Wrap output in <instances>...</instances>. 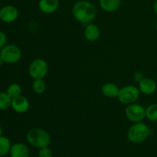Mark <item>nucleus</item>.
Listing matches in <instances>:
<instances>
[{
  "label": "nucleus",
  "mask_w": 157,
  "mask_h": 157,
  "mask_svg": "<svg viewBox=\"0 0 157 157\" xmlns=\"http://www.w3.org/2000/svg\"><path fill=\"white\" fill-rule=\"evenodd\" d=\"M74 18L84 26L94 21L97 15L95 6L86 0H81L75 3L72 8Z\"/></svg>",
  "instance_id": "f257e3e1"
},
{
  "label": "nucleus",
  "mask_w": 157,
  "mask_h": 157,
  "mask_svg": "<svg viewBox=\"0 0 157 157\" xmlns=\"http://www.w3.org/2000/svg\"><path fill=\"white\" fill-rule=\"evenodd\" d=\"M28 143L31 146L41 149L48 147L51 143V136L48 132L40 127H32L26 135Z\"/></svg>",
  "instance_id": "f03ea898"
},
{
  "label": "nucleus",
  "mask_w": 157,
  "mask_h": 157,
  "mask_svg": "<svg viewBox=\"0 0 157 157\" xmlns=\"http://www.w3.org/2000/svg\"><path fill=\"white\" fill-rule=\"evenodd\" d=\"M152 134V130L143 122L133 123L127 132V138L131 143L139 144L144 142Z\"/></svg>",
  "instance_id": "7ed1b4c3"
},
{
  "label": "nucleus",
  "mask_w": 157,
  "mask_h": 157,
  "mask_svg": "<svg viewBox=\"0 0 157 157\" xmlns=\"http://www.w3.org/2000/svg\"><path fill=\"white\" fill-rule=\"evenodd\" d=\"M140 96V90L134 85H127L120 89L118 100L125 105L136 103Z\"/></svg>",
  "instance_id": "20e7f679"
},
{
  "label": "nucleus",
  "mask_w": 157,
  "mask_h": 157,
  "mask_svg": "<svg viewBox=\"0 0 157 157\" xmlns=\"http://www.w3.org/2000/svg\"><path fill=\"white\" fill-rule=\"evenodd\" d=\"M48 71L47 61L41 58L35 59L31 63L29 67V74L33 80L43 79Z\"/></svg>",
  "instance_id": "39448f33"
},
{
  "label": "nucleus",
  "mask_w": 157,
  "mask_h": 157,
  "mask_svg": "<svg viewBox=\"0 0 157 157\" xmlns=\"http://www.w3.org/2000/svg\"><path fill=\"white\" fill-rule=\"evenodd\" d=\"M0 55L4 63L15 64L21 58V49L15 44H6L0 51Z\"/></svg>",
  "instance_id": "423d86ee"
},
{
  "label": "nucleus",
  "mask_w": 157,
  "mask_h": 157,
  "mask_svg": "<svg viewBox=\"0 0 157 157\" xmlns=\"http://www.w3.org/2000/svg\"><path fill=\"white\" fill-rule=\"evenodd\" d=\"M125 115L131 122H142L146 118V108L140 104L133 103L126 107Z\"/></svg>",
  "instance_id": "0eeeda50"
},
{
  "label": "nucleus",
  "mask_w": 157,
  "mask_h": 157,
  "mask_svg": "<svg viewBox=\"0 0 157 157\" xmlns=\"http://www.w3.org/2000/svg\"><path fill=\"white\" fill-rule=\"evenodd\" d=\"M18 17V10L12 5L5 6L0 9V20L5 23H12Z\"/></svg>",
  "instance_id": "6e6552de"
},
{
  "label": "nucleus",
  "mask_w": 157,
  "mask_h": 157,
  "mask_svg": "<svg viewBox=\"0 0 157 157\" xmlns=\"http://www.w3.org/2000/svg\"><path fill=\"white\" fill-rule=\"evenodd\" d=\"M11 107H12V110L16 113H24L29 110L30 103L27 98L21 94L16 98H12Z\"/></svg>",
  "instance_id": "1a4fd4ad"
},
{
  "label": "nucleus",
  "mask_w": 157,
  "mask_h": 157,
  "mask_svg": "<svg viewBox=\"0 0 157 157\" xmlns=\"http://www.w3.org/2000/svg\"><path fill=\"white\" fill-rule=\"evenodd\" d=\"M138 84H139L138 88L140 90V93H143L146 95L153 94L156 92L157 89L156 81L150 78H144Z\"/></svg>",
  "instance_id": "9d476101"
},
{
  "label": "nucleus",
  "mask_w": 157,
  "mask_h": 157,
  "mask_svg": "<svg viewBox=\"0 0 157 157\" xmlns=\"http://www.w3.org/2000/svg\"><path fill=\"white\" fill-rule=\"evenodd\" d=\"M59 0H39L38 8L44 14L54 13L59 7Z\"/></svg>",
  "instance_id": "9b49d317"
},
{
  "label": "nucleus",
  "mask_w": 157,
  "mask_h": 157,
  "mask_svg": "<svg viewBox=\"0 0 157 157\" xmlns=\"http://www.w3.org/2000/svg\"><path fill=\"white\" fill-rule=\"evenodd\" d=\"M9 153L11 157H30L29 147L22 143H16L12 145Z\"/></svg>",
  "instance_id": "f8f14e48"
},
{
  "label": "nucleus",
  "mask_w": 157,
  "mask_h": 157,
  "mask_svg": "<svg viewBox=\"0 0 157 157\" xmlns=\"http://www.w3.org/2000/svg\"><path fill=\"white\" fill-rule=\"evenodd\" d=\"M84 35L86 39L89 41H96L101 35V31L98 25L93 22L85 25Z\"/></svg>",
  "instance_id": "ddd939ff"
},
{
  "label": "nucleus",
  "mask_w": 157,
  "mask_h": 157,
  "mask_svg": "<svg viewBox=\"0 0 157 157\" xmlns=\"http://www.w3.org/2000/svg\"><path fill=\"white\" fill-rule=\"evenodd\" d=\"M101 90H102V93L104 94V95H105L107 98H115L118 97L120 88L114 83L108 82L102 86Z\"/></svg>",
  "instance_id": "4468645a"
},
{
  "label": "nucleus",
  "mask_w": 157,
  "mask_h": 157,
  "mask_svg": "<svg viewBox=\"0 0 157 157\" xmlns=\"http://www.w3.org/2000/svg\"><path fill=\"white\" fill-rule=\"evenodd\" d=\"M101 9L107 12H113L117 10L121 5V0H100Z\"/></svg>",
  "instance_id": "2eb2a0df"
},
{
  "label": "nucleus",
  "mask_w": 157,
  "mask_h": 157,
  "mask_svg": "<svg viewBox=\"0 0 157 157\" xmlns=\"http://www.w3.org/2000/svg\"><path fill=\"white\" fill-rule=\"evenodd\" d=\"M12 144L10 140L4 136H0V157L5 156L10 153Z\"/></svg>",
  "instance_id": "dca6fc26"
},
{
  "label": "nucleus",
  "mask_w": 157,
  "mask_h": 157,
  "mask_svg": "<svg viewBox=\"0 0 157 157\" xmlns=\"http://www.w3.org/2000/svg\"><path fill=\"white\" fill-rule=\"evenodd\" d=\"M32 89L34 93L37 94H43L46 90V84L43 79L34 80L32 84Z\"/></svg>",
  "instance_id": "f3484780"
},
{
  "label": "nucleus",
  "mask_w": 157,
  "mask_h": 157,
  "mask_svg": "<svg viewBox=\"0 0 157 157\" xmlns=\"http://www.w3.org/2000/svg\"><path fill=\"white\" fill-rule=\"evenodd\" d=\"M12 98L5 92H0V110H6L11 107Z\"/></svg>",
  "instance_id": "a211bd4d"
},
{
  "label": "nucleus",
  "mask_w": 157,
  "mask_h": 157,
  "mask_svg": "<svg viewBox=\"0 0 157 157\" xmlns=\"http://www.w3.org/2000/svg\"><path fill=\"white\" fill-rule=\"evenodd\" d=\"M146 117L150 121H157V104H150L146 108Z\"/></svg>",
  "instance_id": "6ab92c4d"
},
{
  "label": "nucleus",
  "mask_w": 157,
  "mask_h": 157,
  "mask_svg": "<svg viewBox=\"0 0 157 157\" xmlns=\"http://www.w3.org/2000/svg\"><path fill=\"white\" fill-rule=\"evenodd\" d=\"M6 93L12 98V99L14 98H16V97L21 94V86L17 83H12V84H9V86L8 87Z\"/></svg>",
  "instance_id": "aec40b11"
},
{
  "label": "nucleus",
  "mask_w": 157,
  "mask_h": 157,
  "mask_svg": "<svg viewBox=\"0 0 157 157\" xmlns=\"http://www.w3.org/2000/svg\"><path fill=\"white\" fill-rule=\"evenodd\" d=\"M38 157H53V152L48 147L39 149Z\"/></svg>",
  "instance_id": "412c9836"
},
{
  "label": "nucleus",
  "mask_w": 157,
  "mask_h": 157,
  "mask_svg": "<svg viewBox=\"0 0 157 157\" xmlns=\"http://www.w3.org/2000/svg\"><path fill=\"white\" fill-rule=\"evenodd\" d=\"M7 44V36L6 33L0 31V49L4 48Z\"/></svg>",
  "instance_id": "4be33fe9"
},
{
  "label": "nucleus",
  "mask_w": 157,
  "mask_h": 157,
  "mask_svg": "<svg viewBox=\"0 0 157 157\" xmlns=\"http://www.w3.org/2000/svg\"><path fill=\"white\" fill-rule=\"evenodd\" d=\"M144 78H145V77H144V74L141 73V72L137 71V72H136V73L134 74V78H135V80H136V81H137L138 83H139L140 81H142V80L144 79Z\"/></svg>",
  "instance_id": "5701e85b"
},
{
  "label": "nucleus",
  "mask_w": 157,
  "mask_h": 157,
  "mask_svg": "<svg viewBox=\"0 0 157 157\" xmlns=\"http://www.w3.org/2000/svg\"><path fill=\"white\" fill-rule=\"evenodd\" d=\"M153 10H154L155 14L157 15V0H155L154 3H153Z\"/></svg>",
  "instance_id": "b1692460"
},
{
  "label": "nucleus",
  "mask_w": 157,
  "mask_h": 157,
  "mask_svg": "<svg viewBox=\"0 0 157 157\" xmlns=\"http://www.w3.org/2000/svg\"><path fill=\"white\" fill-rule=\"evenodd\" d=\"M3 130H2V127H1V126H0V136H3Z\"/></svg>",
  "instance_id": "393cba45"
},
{
  "label": "nucleus",
  "mask_w": 157,
  "mask_h": 157,
  "mask_svg": "<svg viewBox=\"0 0 157 157\" xmlns=\"http://www.w3.org/2000/svg\"><path fill=\"white\" fill-rule=\"evenodd\" d=\"M3 61H2V57H1V55H0V66L2 65V64H3Z\"/></svg>",
  "instance_id": "a878e982"
},
{
  "label": "nucleus",
  "mask_w": 157,
  "mask_h": 157,
  "mask_svg": "<svg viewBox=\"0 0 157 157\" xmlns=\"http://www.w3.org/2000/svg\"><path fill=\"white\" fill-rule=\"evenodd\" d=\"M156 31H157V22H156Z\"/></svg>",
  "instance_id": "bb28decb"
}]
</instances>
